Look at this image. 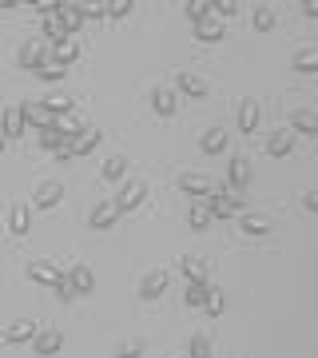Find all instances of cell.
Instances as JSON below:
<instances>
[{"label": "cell", "mask_w": 318, "mask_h": 358, "mask_svg": "<svg viewBox=\"0 0 318 358\" xmlns=\"http://www.w3.org/2000/svg\"><path fill=\"white\" fill-rule=\"evenodd\" d=\"M247 183H251V164H247V155H231V164H227V183H223V187H215V192L239 195Z\"/></svg>", "instance_id": "cell-1"}, {"label": "cell", "mask_w": 318, "mask_h": 358, "mask_svg": "<svg viewBox=\"0 0 318 358\" xmlns=\"http://www.w3.org/2000/svg\"><path fill=\"white\" fill-rule=\"evenodd\" d=\"M52 60V52L44 40H24L20 44V52H16V64L24 68V72H36V68H44Z\"/></svg>", "instance_id": "cell-2"}, {"label": "cell", "mask_w": 318, "mask_h": 358, "mask_svg": "<svg viewBox=\"0 0 318 358\" xmlns=\"http://www.w3.org/2000/svg\"><path fill=\"white\" fill-rule=\"evenodd\" d=\"M203 207H207V215H211V219H235V215H243V199H239V195H223V192H211L203 199Z\"/></svg>", "instance_id": "cell-3"}, {"label": "cell", "mask_w": 318, "mask_h": 358, "mask_svg": "<svg viewBox=\"0 0 318 358\" xmlns=\"http://www.w3.org/2000/svg\"><path fill=\"white\" fill-rule=\"evenodd\" d=\"M143 199H147V183H143V179H124V187H120V195H115L112 203L120 207V215H127V211H136Z\"/></svg>", "instance_id": "cell-4"}, {"label": "cell", "mask_w": 318, "mask_h": 358, "mask_svg": "<svg viewBox=\"0 0 318 358\" xmlns=\"http://www.w3.org/2000/svg\"><path fill=\"white\" fill-rule=\"evenodd\" d=\"M60 199H64L60 179H44L36 192H32V207H36V211H52V207H60Z\"/></svg>", "instance_id": "cell-5"}, {"label": "cell", "mask_w": 318, "mask_h": 358, "mask_svg": "<svg viewBox=\"0 0 318 358\" xmlns=\"http://www.w3.org/2000/svg\"><path fill=\"white\" fill-rule=\"evenodd\" d=\"M175 183H179V192L191 195L195 203H199V199H207V195L215 192V183H211L207 176H199V171H183V176H179Z\"/></svg>", "instance_id": "cell-6"}, {"label": "cell", "mask_w": 318, "mask_h": 358, "mask_svg": "<svg viewBox=\"0 0 318 358\" xmlns=\"http://www.w3.org/2000/svg\"><path fill=\"white\" fill-rule=\"evenodd\" d=\"M20 120H24V131H28V128H32V131H44V128H52V124H56V120H52V112H48L40 100L20 103Z\"/></svg>", "instance_id": "cell-7"}, {"label": "cell", "mask_w": 318, "mask_h": 358, "mask_svg": "<svg viewBox=\"0 0 318 358\" xmlns=\"http://www.w3.org/2000/svg\"><path fill=\"white\" fill-rule=\"evenodd\" d=\"M64 350V334L56 331V327H44V331H36V338H32V355L36 358H52Z\"/></svg>", "instance_id": "cell-8"}, {"label": "cell", "mask_w": 318, "mask_h": 358, "mask_svg": "<svg viewBox=\"0 0 318 358\" xmlns=\"http://www.w3.org/2000/svg\"><path fill=\"white\" fill-rule=\"evenodd\" d=\"M147 103H152V112L159 115V120H171V115L179 112V96H175V88H152V96H147Z\"/></svg>", "instance_id": "cell-9"}, {"label": "cell", "mask_w": 318, "mask_h": 358, "mask_svg": "<svg viewBox=\"0 0 318 358\" xmlns=\"http://www.w3.org/2000/svg\"><path fill=\"white\" fill-rule=\"evenodd\" d=\"M28 279L40 282V287H56L64 279V267L52 263V259H36V263H28Z\"/></svg>", "instance_id": "cell-10"}, {"label": "cell", "mask_w": 318, "mask_h": 358, "mask_svg": "<svg viewBox=\"0 0 318 358\" xmlns=\"http://www.w3.org/2000/svg\"><path fill=\"white\" fill-rule=\"evenodd\" d=\"M167 282H171V275H167L164 267L147 271V275L140 279V299H143V303H155V299H159V294L167 291Z\"/></svg>", "instance_id": "cell-11"}, {"label": "cell", "mask_w": 318, "mask_h": 358, "mask_svg": "<svg viewBox=\"0 0 318 358\" xmlns=\"http://www.w3.org/2000/svg\"><path fill=\"white\" fill-rule=\"evenodd\" d=\"M207 80L203 76H195V72H179L175 76V96H191V100H203L207 96Z\"/></svg>", "instance_id": "cell-12"}, {"label": "cell", "mask_w": 318, "mask_h": 358, "mask_svg": "<svg viewBox=\"0 0 318 358\" xmlns=\"http://www.w3.org/2000/svg\"><path fill=\"white\" fill-rule=\"evenodd\" d=\"M88 223H92V231H108V227H115V223H120V207H115L112 199H100Z\"/></svg>", "instance_id": "cell-13"}, {"label": "cell", "mask_w": 318, "mask_h": 358, "mask_svg": "<svg viewBox=\"0 0 318 358\" xmlns=\"http://www.w3.org/2000/svg\"><path fill=\"white\" fill-rule=\"evenodd\" d=\"M24 136V120H20V103H8L0 115V140H16Z\"/></svg>", "instance_id": "cell-14"}, {"label": "cell", "mask_w": 318, "mask_h": 358, "mask_svg": "<svg viewBox=\"0 0 318 358\" xmlns=\"http://www.w3.org/2000/svg\"><path fill=\"white\" fill-rule=\"evenodd\" d=\"M28 227H32V207L13 203V211H8V235H13V239H24Z\"/></svg>", "instance_id": "cell-15"}, {"label": "cell", "mask_w": 318, "mask_h": 358, "mask_svg": "<svg viewBox=\"0 0 318 358\" xmlns=\"http://www.w3.org/2000/svg\"><path fill=\"white\" fill-rule=\"evenodd\" d=\"M68 282H72L76 299H80V294H92V291H96V275H92L88 263H72V271H68Z\"/></svg>", "instance_id": "cell-16"}, {"label": "cell", "mask_w": 318, "mask_h": 358, "mask_svg": "<svg viewBox=\"0 0 318 358\" xmlns=\"http://www.w3.org/2000/svg\"><path fill=\"white\" fill-rule=\"evenodd\" d=\"M294 143H298V140H294V131H287V128L270 131V136H267V155H270V159H287V155L294 152Z\"/></svg>", "instance_id": "cell-17"}, {"label": "cell", "mask_w": 318, "mask_h": 358, "mask_svg": "<svg viewBox=\"0 0 318 358\" xmlns=\"http://www.w3.org/2000/svg\"><path fill=\"white\" fill-rule=\"evenodd\" d=\"M36 322H28V319H16V322H8V327H4V343L8 346H20V343H32V338H36Z\"/></svg>", "instance_id": "cell-18"}, {"label": "cell", "mask_w": 318, "mask_h": 358, "mask_svg": "<svg viewBox=\"0 0 318 358\" xmlns=\"http://www.w3.org/2000/svg\"><path fill=\"white\" fill-rule=\"evenodd\" d=\"M191 28H195V40H203V44H219L223 32H227V24L219 16H207V20H199V24H191Z\"/></svg>", "instance_id": "cell-19"}, {"label": "cell", "mask_w": 318, "mask_h": 358, "mask_svg": "<svg viewBox=\"0 0 318 358\" xmlns=\"http://www.w3.org/2000/svg\"><path fill=\"white\" fill-rule=\"evenodd\" d=\"M227 143H231V136L223 128H207L203 140H199V152H203V155H223V152H227Z\"/></svg>", "instance_id": "cell-20"}, {"label": "cell", "mask_w": 318, "mask_h": 358, "mask_svg": "<svg viewBox=\"0 0 318 358\" xmlns=\"http://www.w3.org/2000/svg\"><path fill=\"white\" fill-rule=\"evenodd\" d=\"M100 143H103V131L100 128H80V136L72 140V155H92Z\"/></svg>", "instance_id": "cell-21"}, {"label": "cell", "mask_w": 318, "mask_h": 358, "mask_svg": "<svg viewBox=\"0 0 318 358\" xmlns=\"http://www.w3.org/2000/svg\"><path fill=\"white\" fill-rule=\"evenodd\" d=\"M259 120H263V108H259V100H243V103H239V128H243V136H254Z\"/></svg>", "instance_id": "cell-22"}, {"label": "cell", "mask_w": 318, "mask_h": 358, "mask_svg": "<svg viewBox=\"0 0 318 358\" xmlns=\"http://www.w3.org/2000/svg\"><path fill=\"white\" fill-rule=\"evenodd\" d=\"M52 60H56V64H64V68H72L80 60V40L68 36V40H60V44H52Z\"/></svg>", "instance_id": "cell-23"}, {"label": "cell", "mask_w": 318, "mask_h": 358, "mask_svg": "<svg viewBox=\"0 0 318 358\" xmlns=\"http://www.w3.org/2000/svg\"><path fill=\"white\" fill-rule=\"evenodd\" d=\"M291 128L298 131V136H318V115L310 112V108H294L291 112Z\"/></svg>", "instance_id": "cell-24"}, {"label": "cell", "mask_w": 318, "mask_h": 358, "mask_svg": "<svg viewBox=\"0 0 318 358\" xmlns=\"http://www.w3.org/2000/svg\"><path fill=\"white\" fill-rule=\"evenodd\" d=\"M100 176L108 179V183H124V179H127V159H124V155H108L103 167H100Z\"/></svg>", "instance_id": "cell-25"}, {"label": "cell", "mask_w": 318, "mask_h": 358, "mask_svg": "<svg viewBox=\"0 0 318 358\" xmlns=\"http://www.w3.org/2000/svg\"><path fill=\"white\" fill-rule=\"evenodd\" d=\"M60 24H64V32H68V36H76L80 32V24H84V16H80V4H64L60 0Z\"/></svg>", "instance_id": "cell-26"}, {"label": "cell", "mask_w": 318, "mask_h": 358, "mask_svg": "<svg viewBox=\"0 0 318 358\" xmlns=\"http://www.w3.org/2000/svg\"><path fill=\"white\" fill-rule=\"evenodd\" d=\"M207 291H211V282L207 279H191L187 287H183V303H187V307H203Z\"/></svg>", "instance_id": "cell-27"}, {"label": "cell", "mask_w": 318, "mask_h": 358, "mask_svg": "<svg viewBox=\"0 0 318 358\" xmlns=\"http://www.w3.org/2000/svg\"><path fill=\"white\" fill-rule=\"evenodd\" d=\"M207 259H199V255H183L179 259V275H183V279H207V267H203Z\"/></svg>", "instance_id": "cell-28"}, {"label": "cell", "mask_w": 318, "mask_h": 358, "mask_svg": "<svg viewBox=\"0 0 318 358\" xmlns=\"http://www.w3.org/2000/svg\"><path fill=\"white\" fill-rule=\"evenodd\" d=\"M294 72H303V76H310V72H318V52L315 48H298L294 52V60H291Z\"/></svg>", "instance_id": "cell-29"}, {"label": "cell", "mask_w": 318, "mask_h": 358, "mask_svg": "<svg viewBox=\"0 0 318 358\" xmlns=\"http://www.w3.org/2000/svg\"><path fill=\"white\" fill-rule=\"evenodd\" d=\"M243 235H251V239H263L270 235V223L263 215H243Z\"/></svg>", "instance_id": "cell-30"}, {"label": "cell", "mask_w": 318, "mask_h": 358, "mask_svg": "<svg viewBox=\"0 0 318 358\" xmlns=\"http://www.w3.org/2000/svg\"><path fill=\"white\" fill-rule=\"evenodd\" d=\"M40 103L52 112V120H64V115H72V108H76L68 96H48V100H40Z\"/></svg>", "instance_id": "cell-31"}, {"label": "cell", "mask_w": 318, "mask_h": 358, "mask_svg": "<svg viewBox=\"0 0 318 358\" xmlns=\"http://www.w3.org/2000/svg\"><path fill=\"white\" fill-rule=\"evenodd\" d=\"M187 227H191V231H207V227H211V215H207L203 199H199V203H191V211H187Z\"/></svg>", "instance_id": "cell-32"}, {"label": "cell", "mask_w": 318, "mask_h": 358, "mask_svg": "<svg viewBox=\"0 0 318 358\" xmlns=\"http://www.w3.org/2000/svg\"><path fill=\"white\" fill-rule=\"evenodd\" d=\"M254 32H275V24H279V16H275V8H267V4H263V8H254Z\"/></svg>", "instance_id": "cell-33"}, {"label": "cell", "mask_w": 318, "mask_h": 358, "mask_svg": "<svg viewBox=\"0 0 318 358\" xmlns=\"http://www.w3.org/2000/svg\"><path fill=\"white\" fill-rule=\"evenodd\" d=\"M64 143H72V140H64L60 128H44L40 131V148H44V152H60Z\"/></svg>", "instance_id": "cell-34"}, {"label": "cell", "mask_w": 318, "mask_h": 358, "mask_svg": "<svg viewBox=\"0 0 318 358\" xmlns=\"http://www.w3.org/2000/svg\"><path fill=\"white\" fill-rule=\"evenodd\" d=\"M183 13H187L191 24H199V20L211 16V0H187V4H183Z\"/></svg>", "instance_id": "cell-35"}, {"label": "cell", "mask_w": 318, "mask_h": 358, "mask_svg": "<svg viewBox=\"0 0 318 358\" xmlns=\"http://www.w3.org/2000/svg\"><path fill=\"white\" fill-rule=\"evenodd\" d=\"M203 310L211 315V319H219V315L227 310V299H223V291H215V287H211V291H207V299H203Z\"/></svg>", "instance_id": "cell-36"}, {"label": "cell", "mask_w": 318, "mask_h": 358, "mask_svg": "<svg viewBox=\"0 0 318 358\" xmlns=\"http://www.w3.org/2000/svg\"><path fill=\"white\" fill-rule=\"evenodd\" d=\"M187 358H211V338H207V334H191Z\"/></svg>", "instance_id": "cell-37"}, {"label": "cell", "mask_w": 318, "mask_h": 358, "mask_svg": "<svg viewBox=\"0 0 318 358\" xmlns=\"http://www.w3.org/2000/svg\"><path fill=\"white\" fill-rule=\"evenodd\" d=\"M36 76L44 80V84H60V80L68 76V68H64V64H56V60H48L44 68H36Z\"/></svg>", "instance_id": "cell-38"}, {"label": "cell", "mask_w": 318, "mask_h": 358, "mask_svg": "<svg viewBox=\"0 0 318 358\" xmlns=\"http://www.w3.org/2000/svg\"><path fill=\"white\" fill-rule=\"evenodd\" d=\"M131 8H136L131 0H112V4H103V16H108V20H127Z\"/></svg>", "instance_id": "cell-39"}, {"label": "cell", "mask_w": 318, "mask_h": 358, "mask_svg": "<svg viewBox=\"0 0 318 358\" xmlns=\"http://www.w3.org/2000/svg\"><path fill=\"white\" fill-rule=\"evenodd\" d=\"M143 350H147V346L136 338V343H120V346L112 350V358H143Z\"/></svg>", "instance_id": "cell-40"}, {"label": "cell", "mask_w": 318, "mask_h": 358, "mask_svg": "<svg viewBox=\"0 0 318 358\" xmlns=\"http://www.w3.org/2000/svg\"><path fill=\"white\" fill-rule=\"evenodd\" d=\"M44 36H48L52 44L68 40V32H64V24H60V16H48V20H44Z\"/></svg>", "instance_id": "cell-41"}, {"label": "cell", "mask_w": 318, "mask_h": 358, "mask_svg": "<svg viewBox=\"0 0 318 358\" xmlns=\"http://www.w3.org/2000/svg\"><path fill=\"white\" fill-rule=\"evenodd\" d=\"M32 8L40 13V20H48V16H56V13H60V0H36Z\"/></svg>", "instance_id": "cell-42"}, {"label": "cell", "mask_w": 318, "mask_h": 358, "mask_svg": "<svg viewBox=\"0 0 318 358\" xmlns=\"http://www.w3.org/2000/svg\"><path fill=\"white\" fill-rule=\"evenodd\" d=\"M80 16H84V20H100L103 4H80Z\"/></svg>", "instance_id": "cell-43"}, {"label": "cell", "mask_w": 318, "mask_h": 358, "mask_svg": "<svg viewBox=\"0 0 318 358\" xmlns=\"http://www.w3.org/2000/svg\"><path fill=\"white\" fill-rule=\"evenodd\" d=\"M303 207L315 215V211H318V192H306V195H303Z\"/></svg>", "instance_id": "cell-44"}, {"label": "cell", "mask_w": 318, "mask_h": 358, "mask_svg": "<svg viewBox=\"0 0 318 358\" xmlns=\"http://www.w3.org/2000/svg\"><path fill=\"white\" fill-rule=\"evenodd\" d=\"M298 8H303V16H310V20H315V16H318V4H315V0H303Z\"/></svg>", "instance_id": "cell-45"}, {"label": "cell", "mask_w": 318, "mask_h": 358, "mask_svg": "<svg viewBox=\"0 0 318 358\" xmlns=\"http://www.w3.org/2000/svg\"><path fill=\"white\" fill-rule=\"evenodd\" d=\"M52 155H56V159H60V164H68V159H72V143H64L60 152H52Z\"/></svg>", "instance_id": "cell-46"}, {"label": "cell", "mask_w": 318, "mask_h": 358, "mask_svg": "<svg viewBox=\"0 0 318 358\" xmlns=\"http://www.w3.org/2000/svg\"><path fill=\"white\" fill-rule=\"evenodd\" d=\"M4 148H8V143H4V140H0V155H4Z\"/></svg>", "instance_id": "cell-47"}, {"label": "cell", "mask_w": 318, "mask_h": 358, "mask_svg": "<svg viewBox=\"0 0 318 358\" xmlns=\"http://www.w3.org/2000/svg\"><path fill=\"white\" fill-rule=\"evenodd\" d=\"M183 358H187V355H183Z\"/></svg>", "instance_id": "cell-48"}]
</instances>
